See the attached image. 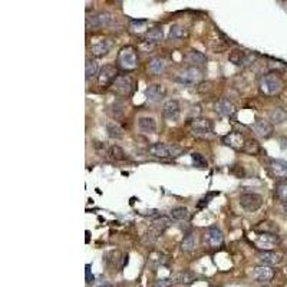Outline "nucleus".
<instances>
[{
  "label": "nucleus",
  "instance_id": "f257e3e1",
  "mask_svg": "<svg viewBox=\"0 0 287 287\" xmlns=\"http://www.w3.org/2000/svg\"><path fill=\"white\" fill-rule=\"evenodd\" d=\"M258 88L263 95L276 96L285 89V81L282 79V76L279 73L270 72V73H266L260 78Z\"/></svg>",
  "mask_w": 287,
  "mask_h": 287
},
{
  "label": "nucleus",
  "instance_id": "f03ea898",
  "mask_svg": "<svg viewBox=\"0 0 287 287\" xmlns=\"http://www.w3.org/2000/svg\"><path fill=\"white\" fill-rule=\"evenodd\" d=\"M117 64L118 68H121L122 70H135L138 68V55L134 46H124L117 58Z\"/></svg>",
  "mask_w": 287,
  "mask_h": 287
},
{
  "label": "nucleus",
  "instance_id": "7ed1b4c3",
  "mask_svg": "<svg viewBox=\"0 0 287 287\" xmlns=\"http://www.w3.org/2000/svg\"><path fill=\"white\" fill-rule=\"evenodd\" d=\"M148 152L157 158H175V157H180L184 152V150L177 145L157 142V144H152L151 147H148Z\"/></svg>",
  "mask_w": 287,
  "mask_h": 287
},
{
  "label": "nucleus",
  "instance_id": "20e7f679",
  "mask_svg": "<svg viewBox=\"0 0 287 287\" xmlns=\"http://www.w3.org/2000/svg\"><path fill=\"white\" fill-rule=\"evenodd\" d=\"M115 17L109 12H99L96 15L86 17V29H98V28H108L114 23Z\"/></svg>",
  "mask_w": 287,
  "mask_h": 287
},
{
  "label": "nucleus",
  "instance_id": "39448f33",
  "mask_svg": "<svg viewBox=\"0 0 287 287\" xmlns=\"http://www.w3.org/2000/svg\"><path fill=\"white\" fill-rule=\"evenodd\" d=\"M112 89L118 95L131 96L135 89V82H134L132 76H129V75H119L117 78V81L114 82Z\"/></svg>",
  "mask_w": 287,
  "mask_h": 287
},
{
  "label": "nucleus",
  "instance_id": "423d86ee",
  "mask_svg": "<svg viewBox=\"0 0 287 287\" xmlns=\"http://www.w3.org/2000/svg\"><path fill=\"white\" fill-rule=\"evenodd\" d=\"M280 244V237L273 233H260L255 238V246L261 252H273Z\"/></svg>",
  "mask_w": 287,
  "mask_h": 287
},
{
  "label": "nucleus",
  "instance_id": "0eeeda50",
  "mask_svg": "<svg viewBox=\"0 0 287 287\" xmlns=\"http://www.w3.org/2000/svg\"><path fill=\"white\" fill-rule=\"evenodd\" d=\"M118 76H119V75H118V69H117L114 65H105V66H102V68L99 69V73H98V84H99L102 88L112 86Z\"/></svg>",
  "mask_w": 287,
  "mask_h": 287
},
{
  "label": "nucleus",
  "instance_id": "6e6552de",
  "mask_svg": "<svg viewBox=\"0 0 287 287\" xmlns=\"http://www.w3.org/2000/svg\"><path fill=\"white\" fill-rule=\"evenodd\" d=\"M203 78V72L198 69V68H186L183 69L177 76H175V81L183 84V85H194V84H198Z\"/></svg>",
  "mask_w": 287,
  "mask_h": 287
},
{
  "label": "nucleus",
  "instance_id": "1a4fd4ad",
  "mask_svg": "<svg viewBox=\"0 0 287 287\" xmlns=\"http://www.w3.org/2000/svg\"><path fill=\"white\" fill-rule=\"evenodd\" d=\"M240 205L246 211L254 213L263 205V197L255 192H244L240 195Z\"/></svg>",
  "mask_w": 287,
  "mask_h": 287
},
{
  "label": "nucleus",
  "instance_id": "9d476101",
  "mask_svg": "<svg viewBox=\"0 0 287 287\" xmlns=\"http://www.w3.org/2000/svg\"><path fill=\"white\" fill-rule=\"evenodd\" d=\"M267 171L271 178L279 181L287 180V164L280 160H269L267 161Z\"/></svg>",
  "mask_w": 287,
  "mask_h": 287
},
{
  "label": "nucleus",
  "instance_id": "9b49d317",
  "mask_svg": "<svg viewBox=\"0 0 287 287\" xmlns=\"http://www.w3.org/2000/svg\"><path fill=\"white\" fill-rule=\"evenodd\" d=\"M190 128H191V131L195 135L207 136V135L213 134L214 124H213L211 119H207V118H194L190 122Z\"/></svg>",
  "mask_w": 287,
  "mask_h": 287
},
{
  "label": "nucleus",
  "instance_id": "f8f14e48",
  "mask_svg": "<svg viewBox=\"0 0 287 287\" xmlns=\"http://www.w3.org/2000/svg\"><path fill=\"white\" fill-rule=\"evenodd\" d=\"M204 241L208 247L211 249H219L221 247L224 243V236L223 231L217 227H211L205 231L204 234Z\"/></svg>",
  "mask_w": 287,
  "mask_h": 287
},
{
  "label": "nucleus",
  "instance_id": "ddd939ff",
  "mask_svg": "<svg viewBox=\"0 0 287 287\" xmlns=\"http://www.w3.org/2000/svg\"><path fill=\"white\" fill-rule=\"evenodd\" d=\"M221 142L225 147L236 150V151L244 150V145H246V139H244L243 134H240V132H230V134L224 135L221 138Z\"/></svg>",
  "mask_w": 287,
  "mask_h": 287
},
{
  "label": "nucleus",
  "instance_id": "4468645a",
  "mask_svg": "<svg viewBox=\"0 0 287 287\" xmlns=\"http://www.w3.org/2000/svg\"><path fill=\"white\" fill-rule=\"evenodd\" d=\"M181 114V106L177 99H169L162 106V115L167 121H177Z\"/></svg>",
  "mask_w": 287,
  "mask_h": 287
},
{
  "label": "nucleus",
  "instance_id": "2eb2a0df",
  "mask_svg": "<svg viewBox=\"0 0 287 287\" xmlns=\"http://www.w3.org/2000/svg\"><path fill=\"white\" fill-rule=\"evenodd\" d=\"M253 132H254L258 138H261V139H269V138L273 136L274 127L267 119H257L254 124H253Z\"/></svg>",
  "mask_w": 287,
  "mask_h": 287
},
{
  "label": "nucleus",
  "instance_id": "dca6fc26",
  "mask_svg": "<svg viewBox=\"0 0 287 287\" xmlns=\"http://www.w3.org/2000/svg\"><path fill=\"white\" fill-rule=\"evenodd\" d=\"M216 112L223 117V118H233L237 112L236 109V105L230 101V99H225V98H221L220 101L216 102V106H214Z\"/></svg>",
  "mask_w": 287,
  "mask_h": 287
},
{
  "label": "nucleus",
  "instance_id": "f3484780",
  "mask_svg": "<svg viewBox=\"0 0 287 287\" xmlns=\"http://www.w3.org/2000/svg\"><path fill=\"white\" fill-rule=\"evenodd\" d=\"M274 274H276V271H274L273 267L263 266V264L257 266L254 269V271H253V277H254L258 283H269V282H271L273 277H274Z\"/></svg>",
  "mask_w": 287,
  "mask_h": 287
},
{
  "label": "nucleus",
  "instance_id": "a211bd4d",
  "mask_svg": "<svg viewBox=\"0 0 287 287\" xmlns=\"http://www.w3.org/2000/svg\"><path fill=\"white\" fill-rule=\"evenodd\" d=\"M230 62L237 66H244V65H250L254 62V56L253 55H247L243 51H231L228 55Z\"/></svg>",
  "mask_w": 287,
  "mask_h": 287
},
{
  "label": "nucleus",
  "instance_id": "6ab92c4d",
  "mask_svg": "<svg viewBox=\"0 0 287 287\" xmlns=\"http://www.w3.org/2000/svg\"><path fill=\"white\" fill-rule=\"evenodd\" d=\"M167 95V89L165 86L162 85H150L147 89H145V98L150 101V102H160L161 99H164Z\"/></svg>",
  "mask_w": 287,
  "mask_h": 287
},
{
  "label": "nucleus",
  "instance_id": "aec40b11",
  "mask_svg": "<svg viewBox=\"0 0 287 287\" xmlns=\"http://www.w3.org/2000/svg\"><path fill=\"white\" fill-rule=\"evenodd\" d=\"M111 49H112V42L109 39H101L95 45H92L91 52L95 58H103L109 53Z\"/></svg>",
  "mask_w": 287,
  "mask_h": 287
},
{
  "label": "nucleus",
  "instance_id": "412c9836",
  "mask_svg": "<svg viewBox=\"0 0 287 287\" xmlns=\"http://www.w3.org/2000/svg\"><path fill=\"white\" fill-rule=\"evenodd\" d=\"M164 39V31L160 26H155V28H151L148 29L145 34H144V42L148 43L150 46H154V45H158L160 42H162Z\"/></svg>",
  "mask_w": 287,
  "mask_h": 287
},
{
  "label": "nucleus",
  "instance_id": "4be33fe9",
  "mask_svg": "<svg viewBox=\"0 0 287 287\" xmlns=\"http://www.w3.org/2000/svg\"><path fill=\"white\" fill-rule=\"evenodd\" d=\"M258 261L263 266L273 267V266H277L282 261V254L274 253V252H261L260 255H258Z\"/></svg>",
  "mask_w": 287,
  "mask_h": 287
},
{
  "label": "nucleus",
  "instance_id": "5701e85b",
  "mask_svg": "<svg viewBox=\"0 0 287 287\" xmlns=\"http://www.w3.org/2000/svg\"><path fill=\"white\" fill-rule=\"evenodd\" d=\"M138 128H139L141 132L151 135V134H155L157 132V122L151 117H141L138 119Z\"/></svg>",
  "mask_w": 287,
  "mask_h": 287
},
{
  "label": "nucleus",
  "instance_id": "b1692460",
  "mask_svg": "<svg viewBox=\"0 0 287 287\" xmlns=\"http://www.w3.org/2000/svg\"><path fill=\"white\" fill-rule=\"evenodd\" d=\"M186 61H187V64L190 66L197 68V66H201V65L207 62V56L203 52H200V51H190L187 53V56H186Z\"/></svg>",
  "mask_w": 287,
  "mask_h": 287
},
{
  "label": "nucleus",
  "instance_id": "393cba45",
  "mask_svg": "<svg viewBox=\"0 0 287 287\" xmlns=\"http://www.w3.org/2000/svg\"><path fill=\"white\" fill-rule=\"evenodd\" d=\"M188 36V29L181 26V25H172L169 28V33H168V39L172 42H178L183 40Z\"/></svg>",
  "mask_w": 287,
  "mask_h": 287
},
{
  "label": "nucleus",
  "instance_id": "a878e982",
  "mask_svg": "<svg viewBox=\"0 0 287 287\" xmlns=\"http://www.w3.org/2000/svg\"><path fill=\"white\" fill-rule=\"evenodd\" d=\"M169 225H171V219L169 217H165V216H161V217H157L155 220H152L151 230L155 233V236H160Z\"/></svg>",
  "mask_w": 287,
  "mask_h": 287
},
{
  "label": "nucleus",
  "instance_id": "bb28decb",
  "mask_svg": "<svg viewBox=\"0 0 287 287\" xmlns=\"http://www.w3.org/2000/svg\"><path fill=\"white\" fill-rule=\"evenodd\" d=\"M197 247H198V237H197V234L188 233V234L184 237L183 243H181V250L186 252V253H191V252H194Z\"/></svg>",
  "mask_w": 287,
  "mask_h": 287
},
{
  "label": "nucleus",
  "instance_id": "cd10ccee",
  "mask_svg": "<svg viewBox=\"0 0 287 287\" xmlns=\"http://www.w3.org/2000/svg\"><path fill=\"white\" fill-rule=\"evenodd\" d=\"M195 280H197V274L192 271H188V270H183V271L177 273L172 279L174 283H180V285H191Z\"/></svg>",
  "mask_w": 287,
  "mask_h": 287
},
{
  "label": "nucleus",
  "instance_id": "c85d7f7f",
  "mask_svg": "<svg viewBox=\"0 0 287 287\" xmlns=\"http://www.w3.org/2000/svg\"><path fill=\"white\" fill-rule=\"evenodd\" d=\"M167 66H168L167 59L162 56H157V58L151 59V62H150V72L152 75H161L167 69Z\"/></svg>",
  "mask_w": 287,
  "mask_h": 287
},
{
  "label": "nucleus",
  "instance_id": "c756f323",
  "mask_svg": "<svg viewBox=\"0 0 287 287\" xmlns=\"http://www.w3.org/2000/svg\"><path fill=\"white\" fill-rule=\"evenodd\" d=\"M106 132H108V135L112 138V139H122L124 138V128L121 127L118 122H115V121H111V122H108L106 124Z\"/></svg>",
  "mask_w": 287,
  "mask_h": 287
},
{
  "label": "nucleus",
  "instance_id": "7c9ffc66",
  "mask_svg": "<svg viewBox=\"0 0 287 287\" xmlns=\"http://www.w3.org/2000/svg\"><path fill=\"white\" fill-rule=\"evenodd\" d=\"M169 217L177 221H186L190 219V211L187 207H174L169 213Z\"/></svg>",
  "mask_w": 287,
  "mask_h": 287
},
{
  "label": "nucleus",
  "instance_id": "2f4dec72",
  "mask_svg": "<svg viewBox=\"0 0 287 287\" xmlns=\"http://www.w3.org/2000/svg\"><path fill=\"white\" fill-rule=\"evenodd\" d=\"M108 157L114 161H127L128 157L125 151L118 145H111L108 150Z\"/></svg>",
  "mask_w": 287,
  "mask_h": 287
},
{
  "label": "nucleus",
  "instance_id": "473e14b6",
  "mask_svg": "<svg viewBox=\"0 0 287 287\" xmlns=\"http://www.w3.org/2000/svg\"><path fill=\"white\" fill-rule=\"evenodd\" d=\"M99 70H98V62L92 58H88L86 59V64H85V75H86V81H89L91 78H95L98 76Z\"/></svg>",
  "mask_w": 287,
  "mask_h": 287
},
{
  "label": "nucleus",
  "instance_id": "72a5a7b5",
  "mask_svg": "<svg viewBox=\"0 0 287 287\" xmlns=\"http://www.w3.org/2000/svg\"><path fill=\"white\" fill-rule=\"evenodd\" d=\"M287 118V112L282 108H276L270 112V119L276 124H282L283 121H286Z\"/></svg>",
  "mask_w": 287,
  "mask_h": 287
},
{
  "label": "nucleus",
  "instance_id": "f704fd0d",
  "mask_svg": "<svg viewBox=\"0 0 287 287\" xmlns=\"http://www.w3.org/2000/svg\"><path fill=\"white\" fill-rule=\"evenodd\" d=\"M276 194L277 198L287 205V180L286 181H280L276 187Z\"/></svg>",
  "mask_w": 287,
  "mask_h": 287
},
{
  "label": "nucleus",
  "instance_id": "c9c22d12",
  "mask_svg": "<svg viewBox=\"0 0 287 287\" xmlns=\"http://www.w3.org/2000/svg\"><path fill=\"white\" fill-rule=\"evenodd\" d=\"M261 148H260V144L254 141V139H249V141H246V145H244V152H247V154H252V155H255L258 151H260Z\"/></svg>",
  "mask_w": 287,
  "mask_h": 287
},
{
  "label": "nucleus",
  "instance_id": "e433bc0d",
  "mask_svg": "<svg viewBox=\"0 0 287 287\" xmlns=\"http://www.w3.org/2000/svg\"><path fill=\"white\" fill-rule=\"evenodd\" d=\"M191 160H192V164H194L195 167H198V168H205V167L208 165L207 160H205L201 154H198V152H192Z\"/></svg>",
  "mask_w": 287,
  "mask_h": 287
},
{
  "label": "nucleus",
  "instance_id": "4c0bfd02",
  "mask_svg": "<svg viewBox=\"0 0 287 287\" xmlns=\"http://www.w3.org/2000/svg\"><path fill=\"white\" fill-rule=\"evenodd\" d=\"M152 287H174V282L169 279H162V280L155 282V285Z\"/></svg>",
  "mask_w": 287,
  "mask_h": 287
},
{
  "label": "nucleus",
  "instance_id": "58836bf2",
  "mask_svg": "<svg viewBox=\"0 0 287 287\" xmlns=\"http://www.w3.org/2000/svg\"><path fill=\"white\" fill-rule=\"evenodd\" d=\"M99 287H114V286H111V285H102V286H99Z\"/></svg>",
  "mask_w": 287,
  "mask_h": 287
},
{
  "label": "nucleus",
  "instance_id": "ea45409f",
  "mask_svg": "<svg viewBox=\"0 0 287 287\" xmlns=\"http://www.w3.org/2000/svg\"><path fill=\"white\" fill-rule=\"evenodd\" d=\"M263 287H270V286H263Z\"/></svg>",
  "mask_w": 287,
  "mask_h": 287
}]
</instances>
